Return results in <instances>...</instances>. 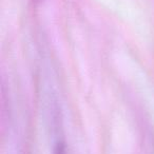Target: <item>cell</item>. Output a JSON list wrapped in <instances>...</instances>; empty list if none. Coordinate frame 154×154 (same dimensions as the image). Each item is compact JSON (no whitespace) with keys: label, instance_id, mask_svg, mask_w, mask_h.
<instances>
[{"label":"cell","instance_id":"obj_1","mask_svg":"<svg viewBox=\"0 0 154 154\" xmlns=\"http://www.w3.org/2000/svg\"><path fill=\"white\" fill-rule=\"evenodd\" d=\"M38 1H41V0H38Z\"/></svg>","mask_w":154,"mask_h":154}]
</instances>
